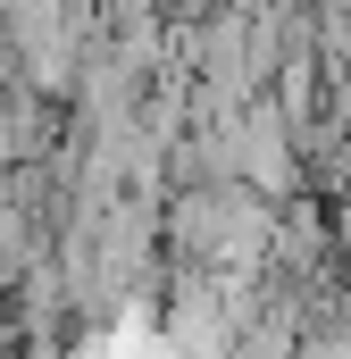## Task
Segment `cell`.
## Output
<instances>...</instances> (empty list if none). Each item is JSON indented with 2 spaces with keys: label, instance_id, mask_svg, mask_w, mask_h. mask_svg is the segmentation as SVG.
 I'll use <instances>...</instances> for the list:
<instances>
[{
  "label": "cell",
  "instance_id": "obj_1",
  "mask_svg": "<svg viewBox=\"0 0 351 359\" xmlns=\"http://www.w3.org/2000/svg\"><path fill=\"white\" fill-rule=\"evenodd\" d=\"M343 243H351V201H343Z\"/></svg>",
  "mask_w": 351,
  "mask_h": 359
}]
</instances>
